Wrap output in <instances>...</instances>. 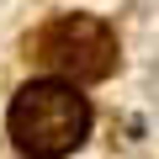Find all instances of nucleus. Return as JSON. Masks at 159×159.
<instances>
[{"instance_id":"nucleus-1","label":"nucleus","mask_w":159,"mask_h":159,"mask_svg":"<svg viewBox=\"0 0 159 159\" xmlns=\"http://www.w3.org/2000/svg\"><path fill=\"white\" fill-rule=\"evenodd\" d=\"M6 127L21 154L32 159H64L90 138V101L64 80H32L11 96Z\"/></svg>"},{"instance_id":"nucleus-2","label":"nucleus","mask_w":159,"mask_h":159,"mask_svg":"<svg viewBox=\"0 0 159 159\" xmlns=\"http://www.w3.org/2000/svg\"><path fill=\"white\" fill-rule=\"evenodd\" d=\"M37 58L64 80V85H90V80H106L117 69V32L101 16H58L37 32Z\"/></svg>"}]
</instances>
